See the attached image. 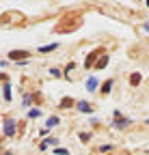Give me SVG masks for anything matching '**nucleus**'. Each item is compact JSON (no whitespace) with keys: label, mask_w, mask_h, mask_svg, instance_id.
Masks as SVG:
<instances>
[{"label":"nucleus","mask_w":149,"mask_h":155,"mask_svg":"<svg viewBox=\"0 0 149 155\" xmlns=\"http://www.w3.org/2000/svg\"><path fill=\"white\" fill-rule=\"evenodd\" d=\"M15 131H17V121L15 119H5V136H15Z\"/></svg>","instance_id":"f257e3e1"},{"label":"nucleus","mask_w":149,"mask_h":155,"mask_svg":"<svg viewBox=\"0 0 149 155\" xmlns=\"http://www.w3.org/2000/svg\"><path fill=\"white\" fill-rule=\"evenodd\" d=\"M28 56H30V52H26V50H11L9 52L11 61H17V58H28Z\"/></svg>","instance_id":"f03ea898"},{"label":"nucleus","mask_w":149,"mask_h":155,"mask_svg":"<svg viewBox=\"0 0 149 155\" xmlns=\"http://www.w3.org/2000/svg\"><path fill=\"white\" fill-rule=\"evenodd\" d=\"M132 125V119H115L113 121V127L115 129H125V127H130Z\"/></svg>","instance_id":"7ed1b4c3"},{"label":"nucleus","mask_w":149,"mask_h":155,"mask_svg":"<svg viewBox=\"0 0 149 155\" xmlns=\"http://www.w3.org/2000/svg\"><path fill=\"white\" fill-rule=\"evenodd\" d=\"M76 108H78V112H84V114H91V112H93L91 104H86V101H78Z\"/></svg>","instance_id":"20e7f679"},{"label":"nucleus","mask_w":149,"mask_h":155,"mask_svg":"<svg viewBox=\"0 0 149 155\" xmlns=\"http://www.w3.org/2000/svg\"><path fill=\"white\" fill-rule=\"evenodd\" d=\"M2 95H5V99H7V101H11V84H9V82H5V86H2Z\"/></svg>","instance_id":"39448f33"},{"label":"nucleus","mask_w":149,"mask_h":155,"mask_svg":"<svg viewBox=\"0 0 149 155\" xmlns=\"http://www.w3.org/2000/svg\"><path fill=\"white\" fill-rule=\"evenodd\" d=\"M59 125V116H50V119L46 121V129H50V127H56Z\"/></svg>","instance_id":"423d86ee"},{"label":"nucleus","mask_w":149,"mask_h":155,"mask_svg":"<svg viewBox=\"0 0 149 155\" xmlns=\"http://www.w3.org/2000/svg\"><path fill=\"white\" fill-rule=\"evenodd\" d=\"M39 116H41V110L39 108H30L28 110V119H39Z\"/></svg>","instance_id":"0eeeda50"},{"label":"nucleus","mask_w":149,"mask_h":155,"mask_svg":"<svg viewBox=\"0 0 149 155\" xmlns=\"http://www.w3.org/2000/svg\"><path fill=\"white\" fill-rule=\"evenodd\" d=\"M54 144H56V138H50V140H43V142H41V147H39V149H41V151H46V149H48V147H54Z\"/></svg>","instance_id":"6e6552de"},{"label":"nucleus","mask_w":149,"mask_h":155,"mask_svg":"<svg viewBox=\"0 0 149 155\" xmlns=\"http://www.w3.org/2000/svg\"><path fill=\"white\" fill-rule=\"evenodd\" d=\"M106 65H108V56H106V54H104V56H102V58H100V61H97V63H95V67H97V69H104V67H106Z\"/></svg>","instance_id":"1a4fd4ad"},{"label":"nucleus","mask_w":149,"mask_h":155,"mask_svg":"<svg viewBox=\"0 0 149 155\" xmlns=\"http://www.w3.org/2000/svg\"><path fill=\"white\" fill-rule=\"evenodd\" d=\"M86 88H89V91H95V88H97V78H89Z\"/></svg>","instance_id":"9d476101"},{"label":"nucleus","mask_w":149,"mask_h":155,"mask_svg":"<svg viewBox=\"0 0 149 155\" xmlns=\"http://www.w3.org/2000/svg\"><path fill=\"white\" fill-rule=\"evenodd\" d=\"M56 48H59V43H50V45L39 48V52H41V54H46V52H52V50H56Z\"/></svg>","instance_id":"9b49d317"},{"label":"nucleus","mask_w":149,"mask_h":155,"mask_svg":"<svg viewBox=\"0 0 149 155\" xmlns=\"http://www.w3.org/2000/svg\"><path fill=\"white\" fill-rule=\"evenodd\" d=\"M141 78H143L141 73H132V75H130V84H134V86L141 84Z\"/></svg>","instance_id":"f8f14e48"},{"label":"nucleus","mask_w":149,"mask_h":155,"mask_svg":"<svg viewBox=\"0 0 149 155\" xmlns=\"http://www.w3.org/2000/svg\"><path fill=\"white\" fill-rule=\"evenodd\" d=\"M113 84H115L113 80H108V82L102 86V95H108V93H110V88H113Z\"/></svg>","instance_id":"ddd939ff"},{"label":"nucleus","mask_w":149,"mask_h":155,"mask_svg":"<svg viewBox=\"0 0 149 155\" xmlns=\"http://www.w3.org/2000/svg\"><path fill=\"white\" fill-rule=\"evenodd\" d=\"M95 54H97V52H91V54L86 56V61H84V65H91V63H93V58H95Z\"/></svg>","instance_id":"4468645a"},{"label":"nucleus","mask_w":149,"mask_h":155,"mask_svg":"<svg viewBox=\"0 0 149 155\" xmlns=\"http://www.w3.org/2000/svg\"><path fill=\"white\" fill-rule=\"evenodd\" d=\"M54 153H56V155H69V151H67V149H56Z\"/></svg>","instance_id":"2eb2a0df"},{"label":"nucleus","mask_w":149,"mask_h":155,"mask_svg":"<svg viewBox=\"0 0 149 155\" xmlns=\"http://www.w3.org/2000/svg\"><path fill=\"white\" fill-rule=\"evenodd\" d=\"M71 104H73L71 99H63V101H61V106H63V108H67V106H71Z\"/></svg>","instance_id":"dca6fc26"},{"label":"nucleus","mask_w":149,"mask_h":155,"mask_svg":"<svg viewBox=\"0 0 149 155\" xmlns=\"http://www.w3.org/2000/svg\"><path fill=\"white\" fill-rule=\"evenodd\" d=\"M113 149V144H104V147H100V151H110Z\"/></svg>","instance_id":"f3484780"},{"label":"nucleus","mask_w":149,"mask_h":155,"mask_svg":"<svg viewBox=\"0 0 149 155\" xmlns=\"http://www.w3.org/2000/svg\"><path fill=\"white\" fill-rule=\"evenodd\" d=\"M5 65H7V63H5V61H0V67H5Z\"/></svg>","instance_id":"a211bd4d"},{"label":"nucleus","mask_w":149,"mask_h":155,"mask_svg":"<svg viewBox=\"0 0 149 155\" xmlns=\"http://www.w3.org/2000/svg\"><path fill=\"white\" fill-rule=\"evenodd\" d=\"M145 30H147V32H149V24H145Z\"/></svg>","instance_id":"6ab92c4d"},{"label":"nucleus","mask_w":149,"mask_h":155,"mask_svg":"<svg viewBox=\"0 0 149 155\" xmlns=\"http://www.w3.org/2000/svg\"><path fill=\"white\" fill-rule=\"evenodd\" d=\"M147 7H149V0H147Z\"/></svg>","instance_id":"aec40b11"},{"label":"nucleus","mask_w":149,"mask_h":155,"mask_svg":"<svg viewBox=\"0 0 149 155\" xmlns=\"http://www.w3.org/2000/svg\"><path fill=\"white\" fill-rule=\"evenodd\" d=\"M147 125H149V119H147Z\"/></svg>","instance_id":"412c9836"}]
</instances>
